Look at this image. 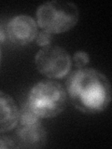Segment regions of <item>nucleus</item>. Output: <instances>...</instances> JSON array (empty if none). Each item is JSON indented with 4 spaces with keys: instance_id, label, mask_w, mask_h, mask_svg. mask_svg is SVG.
<instances>
[{
    "instance_id": "obj_5",
    "label": "nucleus",
    "mask_w": 112,
    "mask_h": 149,
    "mask_svg": "<svg viewBox=\"0 0 112 149\" xmlns=\"http://www.w3.org/2000/svg\"><path fill=\"white\" fill-rule=\"evenodd\" d=\"M7 32L12 43L24 46L36 39L37 23L32 17L21 14L10 19L7 25Z\"/></svg>"
},
{
    "instance_id": "obj_9",
    "label": "nucleus",
    "mask_w": 112,
    "mask_h": 149,
    "mask_svg": "<svg viewBox=\"0 0 112 149\" xmlns=\"http://www.w3.org/2000/svg\"><path fill=\"white\" fill-rule=\"evenodd\" d=\"M73 61L78 68H84L90 62V57L85 51H77L73 56Z\"/></svg>"
},
{
    "instance_id": "obj_11",
    "label": "nucleus",
    "mask_w": 112,
    "mask_h": 149,
    "mask_svg": "<svg viewBox=\"0 0 112 149\" xmlns=\"http://www.w3.org/2000/svg\"><path fill=\"white\" fill-rule=\"evenodd\" d=\"M17 148L12 137L0 135V149H13Z\"/></svg>"
},
{
    "instance_id": "obj_4",
    "label": "nucleus",
    "mask_w": 112,
    "mask_h": 149,
    "mask_svg": "<svg viewBox=\"0 0 112 149\" xmlns=\"http://www.w3.org/2000/svg\"><path fill=\"white\" fill-rule=\"evenodd\" d=\"M36 69L49 78L65 77L72 66V60L64 49L58 46L42 48L35 57Z\"/></svg>"
},
{
    "instance_id": "obj_6",
    "label": "nucleus",
    "mask_w": 112,
    "mask_h": 149,
    "mask_svg": "<svg viewBox=\"0 0 112 149\" xmlns=\"http://www.w3.org/2000/svg\"><path fill=\"white\" fill-rule=\"evenodd\" d=\"M12 137L17 148H41L47 143V132L41 122L17 124Z\"/></svg>"
},
{
    "instance_id": "obj_10",
    "label": "nucleus",
    "mask_w": 112,
    "mask_h": 149,
    "mask_svg": "<svg viewBox=\"0 0 112 149\" xmlns=\"http://www.w3.org/2000/svg\"><path fill=\"white\" fill-rule=\"evenodd\" d=\"M51 40H52L51 34L46 31H41L39 33H37V36L36 37V44L40 47H43V48L47 46H50L51 43Z\"/></svg>"
},
{
    "instance_id": "obj_1",
    "label": "nucleus",
    "mask_w": 112,
    "mask_h": 149,
    "mask_svg": "<svg viewBox=\"0 0 112 149\" xmlns=\"http://www.w3.org/2000/svg\"><path fill=\"white\" fill-rule=\"evenodd\" d=\"M65 91L76 108L85 114L104 111L111 102V85L104 74L92 68H78L67 77Z\"/></svg>"
},
{
    "instance_id": "obj_2",
    "label": "nucleus",
    "mask_w": 112,
    "mask_h": 149,
    "mask_svg": "<svg viewBox=\"0 0 112 149\" xmlns=\"http://www.w3.org/2000/svg\"><path fill=\"white\" fill-rule=\"evenodd\" d=\"M65 88L54 80H41L31 88L28 106L40 118H51L60 115L66 105Z\"/></svg>"
},
{
    "instance_id": "obj_8",
    "label": "nucleus",
    "mask_w": 112,
    "mask_h": 149,
    "mask_svg": "<svg viewBox=\"0 0 112 149\" xmlns=\"http://www.w3.org/2000/svg\"><path fill=\"white\" fill-rule=\"evenodd\" d=\"M36 122H40V118L31 110L27 104L22 105L21 109H19L18 124H33Z\"/></svg>"
},
{
    "instance_id": "obj_7",
    "label": "nucleus",
    "mask_w": 112,
    "mask_h": 149,
    "mask_svg": "<svg viewBox=\"0 0 112 149\" xmlns=\"http://www.w3.org/2000/svg\"><path fill=\"white\" fill-rule=\"evenodd\" d=\"M19 107L15 100L4 91H0V133L15 129L18 124Z\"/></svg>"
},
{
    "instance_id": "obj_3",
    "label": "nucleus",
    "mask_w": 112,
    "mask_h": 149,
    "mask_svg": "<svg viewBox=\"0 0 112 149\" xmlns=\"http://www.w3.org/2000/svg\"><path fill=\"white\" fill-rule=\"evenodd\" d=\"M36 17L37 26L52 35L71 30L78 22L79 12L77 5L72 2L52 0L41 4Z\"/></svg>"
},
{
    "instance_id": "obj_12",
    "label": "nucleus",
    "mask_w": 112,
    "mask_h": 149,
    "mask_svg": "<svg viewBox=\"0 0 112 149\" xmlns=\"http://www.w3.org/2000/svg\"><path fill=\"white\" fill-rule=\"evenodd\" d=\"M0 64H1V50H0Z\"/></svg>"
}]
</instances>
